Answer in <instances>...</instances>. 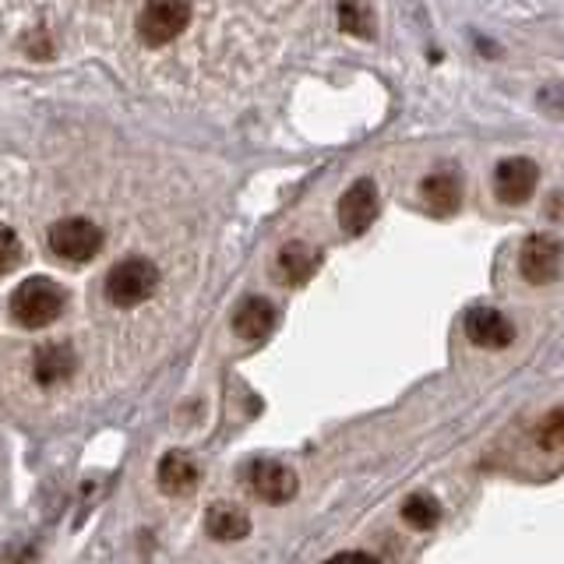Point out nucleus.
Wrapping results in <instances>:
<instances>
[{"label":"nucleus","mask_w":564,"mask_h":564,"mask_svg":"<svg viewBox=\"0 0 564 564\" xmlns=\"http://www.w3.org/2000/svg\"><path fill=\"white\" fill-rule=\"evenodd\" d=\"M194 11H198L194 0H141L134 14V35L141 46L166 50L191 32Z\"/></svg>","instance_id":"1"},{"label":"nucleus","mask_w":564,"mask_h":564,"mask_svg":"<svg viewBox=\"0 0 564 564\" xmlns=\"http://www.w3.org/2000/svg\"><path fill=\"white\" fill-rule=\"evenodd\" d=\"M64 300L67 296H64V290L57 286V282L35 275V279H25L22 286L11 293L8 307H11V317L22 328H46V325H53L61 317Z\"/></svg>","instance_id":"2"},{"label":"nucleus","mask_w":564,"mask_h":564,"mask_svg":"<svg viewBox=\"0 0 564 564\" xmlns=\"http://www.w3.org/2000/svg\"><path fill=\"white\" fill-rule=\"evenodd\" d=\"M159 269L149 258H123L106 275V296L113 307H138L155 293Z\"/></svg>","instance_id":"3"},{"label":"nucleus","mask_w":564,"mask_h":564,"mask_svg":"<svg viewBox=\"0 0 564 564\" xmlns=\"http://www.w3.org/2000/svg\"><path fill=\"white\" fill-rule=\"evenodd\" d=\"M102 247V229L88 219H61L53 223L50 229V251L57 254L61 261H70V264H85L99 254Z\"/></svg>","instance_id":"4"},{"label":"nucleus","mask_w":564,"mask_h":564,"mask_svg":"<svg viewBox=\"0 0 564 564\" xmlns=\"http://www.w3.org/2000/svg\"><path fill=\"white\" fill-rule=\"evenodd\" d=\"M564 269V243L554 234H533L525 237L522 251H519V272L525 282L533 286H546L554 282Z\"/></svg>","instance_id":"5"},{"label":"nucleus","mask_w":564,"mask_h":564,"mask_svg":"<svg viewBox=\"0 0 564 564\" xmlns=\"http://www.w3.org/2000/svg\"><path fill=\"white\" fill-rule=\"evenodd\" d=\"M540 184V166L525 155H511L494 170V194L501 205H525Z\"/></svg>","instance_id":"6"},{"label":"nucleus","mask_w":564,"mask_h":564,"mask_svg":"<svg viewBox=\"0 0 564 564\" xmlns=\"http://www.w3.org/2000/svg\"><path fill=\"white\" fill-rule=\"evenodd\" d=\"M247 487L254 490V498L269 501V505H286L296 494V473L272 458H258V463L247 466Z\"/></svg>","instance_id":"7"},{"label":"nucleus","mask_w":564,"mask_h":564,"mask_svg":"<svg viewBox=\"0 0 564 564\" xmlns=\"http://www.w3.org/2000/svg\"><path fill=\"white\" fill-rule=\"evenodd\" d=\"M378 208H381V198H378V187L370 176H364V181L352 184L343 202H339V226L346 229L349 237L364 234V229L378 219Z\"/></svg>","instance_id":"8"},{"label":"nucleus","mask_w":564,"mask_h":564,"mask_svg":"<svg viewBox=\"0 0 564 564\" xmlns=\"http://www.w3.org/2000/svg\"><path fill=\"white\" fill-rule=\"evenodd\" d=\"M466 339L480 349H505L516 339V325L494 307H473L466 314Z\"/></svg>","instance_id":"9"},{"label":"nucleus","mask_w":564,"mask_h":564,"mask_svg":"<svg viewBox=\"0 0 564 564\" xmlns=\"http://www.w3.org/2000/svg\"><path fill=\"white\" fill-rule=\"evenodd\" d=\"M198 463L181 452V448H173L166 452L163 458H159V469H155V480H159V490L170 494V498H181V494H191L194 487H198Z\"/></svg>","instance_id":"10"},{"label":"nucleus","mask_w":564,"mask_h":564,"mask_svg":"<svg viewBox=\"0 0 564 564\" xmlns=\"http://www.w3.org/2000/svg\"><path fill=\"white\" fill-rule=\"evenodd\" d=\"M75 367H78L75 349L64 343H46L40 346V352H35V360H32V378L43 388H53L75 375Z\"/></svg>","instance_id":"11"},{"label":"nucleus","mask_w":564,"mask_h":564,"mask_svg":"<svg viewBox=\"0 0 564 564\" xmlns=\"http://www.w3.org/2000/svg\"><path fill=\"white\" fill-rule=\"evenodd\" d=\"M317 264H322V254H317L311 243L290 240L275 258V275L279 282H286V286H300V282H307L317 272Z\"/></svg>","instance_id":"12"},{"label":"nucleus","mask_w":564,"mask_h":564,"mask_svg":"<svg viewBox=\"0 0 564 564\" xmlns=\"http://www.w3.org/2000/svg\"><path fill=\"white\" fill-rule=\"evenodd\" d=\"M275 328V307L264 296H247L234 314V332L247 343L264 339Z\"/></svg>","instance_id":"13"},{"label":"nucleus","mask_w":564,"mask_h":564,"mask_svg":"<svg viewBox=\"0 0 564 564\" xmlns=\"http://www.w3.org/2000/svg\"><path fill=\"white\" fill-rule=\"evenodd\" d=\"M205 533L219 543H234V540H243L247 533H251V519H247L243 508L219 501L205 511Z\"/></svg>","instance_id":"14"},{"label":"nucleus","mask_w":564,"mask_h":564,"mask_svg":"<svg viewBox=\"0 0 564 564\" xmlns=\"http://www.w3.org/2000/svg\"><path fill=\"white\" fill-rule=\"evenodd\" d=\"M423 205L437 216H452V212L463 205V181L455 173H431L427 181L420 184Z\"/></svg>","instance_id":"15"},{"label":"nucleus","mask_w":564,"mask_h":564,"mask_svg":"<svg viewBox=\"0 0 564 564\" xmlns=\"http://www.w3.org/2000/svg\"><path fill=\"white\" fill-rule=\"evenodd\" d=\"M339 25L346 35H364V40H370V35H375L370 0H339Z\"/></svg>","instance_id":"16"},{"label":"nucleus","mask_w":564,"mask_h":564,"mask_svg":"<svg viewBox=\"0 0 564 564\" xmlns=\"http://www.w3.org/2000/svg\"><path fill=\"white\" fill-rule=\"evenodd\" d=\"M402 519L405 525H413V529H434L441 522V505L431 498V494H413V498H405L402 505Z\"/></svg>","instance_id":"17"},{"label":"nucleus","mask_w":564,"mask_h":564,"mask_svg":"<svg viewBox=\"0 0 564 564\" xmlns=\"http://www.w3.org/2000/svg\"><path fill=\"white\" fill-rule=\"evenodd\" d=\"M536 445L543 452H564V405L554 413H546L536 427Z\"/></svg>","instance_id":"18"},{"label":"nucleus","mask_w":564,"mask_h":564,"mask_svg":"<svg viewBox=\"0 0 564 564\" xmlns=\"http://www.w3.org/2000/svg\"><path fill=\"white\" fill-rule=\"evenodd\" d=\"M18 264H22V240H18L11 226L0 223V275L14 272Z\"/></svg>","instance_id":"19"},{"label":"nucleus","mask_w":564,"mask_h":564,"mask_svg":"<svg viewBox=\"0 0 564 564\" xmlns=\"http://www.w3.org/2000/svg\"><path fill=\"white\" fill-rule=\"evenodd\" d=\"M325 564H381V561H378V557H370V554H364V551H343V554L328 557Z\"/></svg>","instance_id":"20"}]
</instances>
